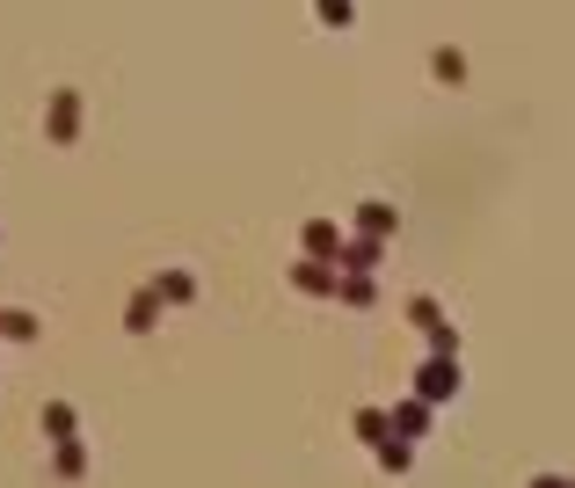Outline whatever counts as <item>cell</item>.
<instances>
[{
  "label": "cell",
  "instance_id": "obj_6",
  "mask_svg": "<svg viewBox=\"0 0 575 488\" xmlns=\"http://www.w3.org/2000/svg\"><path fill=\"white\" fill-rule=\"evenodd\" d=\"M430 401H423V393H408V401H401V409H393V438H408V445H423V438H430Z\"/></svg>",
  "mask_w": 575,
  "mask_h": 488
},
{
  "label": "cell",
  "instance_id": "obj_11",
  "mask_svg": "<svg viewBox=\"0 0 575 488\" xmlns=\"http://www.w3.org/2000/svg\"><path fill=\"white\" fill-rule=\"evenodd\" d=\"M379 263H386V241H372V234H350V248H342V270H358V277H372Z\"/></svg>",
  "mask_w": 575,
  "mask_h": 488
},
{
  "label": "cell",
  "instance_id": "obj_7",
  "mask_svg": "<svg viewBox=\"0 0 575 488\" xmlns=\"http://www.w3.org/2000/svg\"><path fill=\"white\" fill-rule=\"evenodd\" d=\"M37 430H45V445L80 438V415H73V401H45V409H37Z\"/></svg>",
  "mask_w": 575,
  "mask_h": 488
},
{
  "label": "cell",
  "instance_id": "obj_12",
  "mask_svg": "<svg viewBox=\"0 0 575 488\" xmlns=\"http://www.w3.org/2000/svg\"><path fill=\"white\" fill-rule=\"evenodd\" d=\"M153 292H161V306H190L197 277H190V270H161V277H153Z\"/></svg>",
  "mask_w": 575,
  "mask_h": 488
},
{
  "label": "cell",
  "instance_id": "obj_2",
  "mask_svg": "<svg viewBox=\"0 0 575 488\" xmlns=\"http://www.w3.org/2000/svg\"><path fill=\"white\" fill-rule=\"evenodd\" d=\"M459 387H466V372H459V358H423V365H415V393H423V401H459Z\"/></svg>",
  "mask_w": 575,
  "mask_h": 488
},
{
  "label": "cell",
  "instance_id": "obj_9",
  "mask_svg": "<svg viewBox=\"0 0 575 488\" xmlns=\"http://www.w3.org/2000/svg\"><path fill=\"white\" fill-rule=\"evenodd\" d=\"M153 321H161V292H153V285H139V292H132V306H124V328H132V336H153Z\"/></svg>",
  "mask_w": 575,
  "mask_h": 488
},
{
  "label": "cell",
  "instance_id": "obj_5",
  "mask_svg": "<svg viewBox=\"0 0 575 488\" xmlns=\"http://www.w3.org/2000/svg\"><path fill=\"white\" fill-rule=\"evenodd\" d=\"M350 226H358V234H372V241H393V234H401V212H393L386 197H364L358 212H350Z\"/></svg>",
  "mask_w": 575,
  "mask_h": 488
},
{
  "label": "cell",
  "instance_id": "obj_16",
  "mask_svg": "<svg viewBox=\"0 0 575 488\" xmlns=\"http://www.w3.org/2000/svg\"><path fill=\"white\" fill-rule=\"evenodd\" d=\"M313 15H321V29H358V0H313Z\"/></svg>",
  "mask_w": 575,
  "mask_h": 488
},
{
  "label": "cell",
  "instance_id": "obj_3",
  "mask_svg": "<svg viewBox=\"0 0 575 488\" xmlns=\"http://www.w3.org/2000/svg\"><path fill=\"white\" fill-rule=\"evenodd\" d=\"M299 248H307L313 263H336V270H342V248H350V234H342L336 220H307V226H299Z\"/></svg>",
  "mask_w": 575,
  "mask_h": 488
},
{
  "label": "cell",
  "instance_id": "obj_17",
  "mask_svg": "<svg viewBox=\"0 0 575 488\" xmlns=\"http://www.w3.org/2000/svg\"><path fill=\"white\" fill-rule=\"evenodd\" d=\"M372 460H379V466H386V474H393V481H401L408 466H415V445H408V438H386V445H379V452H372Z\"/></svg>",
  "mask_w": 575,
  "mask_h": 488
},
{
  "label": "cell",
  "instance_id": "obj_13",
  "mask_svg": "<svg viewBox=\"0 0 575 488\" xmlns=\"http://www.w3.org/2000/svg\"><path fill=\"white\" fill-rule=\"evenodd\" d=\"M45 336V321L23 314V306H0V342H37Z\"/></svg>",
  "mask_w": 575,
  "mask_h": 488
},
{
  "label": "cell",
  "instance_id": "obj_1",
  "mask_svg": "<svg viewBox=\"0 0 575 488\" xmlns=\"http://www.w3.org/2000/svg\"><path fill=\"white\" fill-rule=\"evenodd\" d=\"M80 110H88V102H80L73 80H59V88L45 96V139L51 147H80Z\"/></svg>",
  "mask_w": 575,
  "mask_h": 488
},
{
  "label": "cell",
  "instance_id": "obj_19",
  "mask_svg": "<svg viewBox=\"0 0 575 488\" xmlns=\"http://www.w3.org/2000/svg\"><path fill=\"white\" fill-rule=\"evenodd\" d=\"M525 488H575V481H568V474H532Z\"/></svg>",
  "mask_w": 575,
  "mask_h": 488
},
{
  "label": "cell",
  "instance_id": "obj_8",
  "mask_svg": "<svg viewBox=\"0 0 575 488\" xmlns=\"http://www.w3.org/2000/svg\"><path fill=\"white\" fill-rule=\"evenodd\" d=\"M51 481H88V445L80 438H66V445H51Z\"/></svg>",
  "mask_w": 575,
  "mask_h": 488
},
{
  "label": "cell",
  "instance_id": "obj_18",
  "mask_svg": "<svg viewBox=\"0 0 575 488\" xmlns=\"http://www.w3.org/2000/svg\"><path fill=\"white\" fill-rule=\"evenodd\" d=\"M336 299H342V306H372V299H379V285H372V277H358V270H342Z\"/></svg>",
  "mask_w": 575,
  "mask_h": 488
},
{
  "label": "cell",
  "instance_id": "obj_15",
  "mask_svg": "<svg viewBox=\"0 0 575 488\" xmlns=\"http://www.w3.org/2000/svg\"><path fill=\"white\" fill-rule=\"evenodd\" d=\"M430 74L445 80V88H466V51H452V45H437V51H430Z\"/></svg>",
  "mask_w": 575,
  "mask_h": 488
},
{
  "label": "cell",
  "instance_id": "obj_10",
  "mask_svg": "<svg viewBox=\"0 0 575 488\" xmlns=\"http://www.w3.org/2000/svg\"><path fill=\"white\" fill-rule=\"evenodd\" d=\"M350 430H358V445L379 452V445L393 438V409H358V415H350Z\"/></svg>",
  "mask_w": 575,
  "mask_h": 488
},
{
  "label": "cell",
  "instance_id": "obj_4",
  "mask_svg": "<svg viewBox=\"0 0 575 488\" xmlns=\"http://www.w3.org/2000/svg\"><path fill=\"white\" fill-rule=\"evenodd\" d=\"M285 277H291V292H307V299H336V285H342V270L336 263H313V255H299Z\"/></svg>",
  "mask_w": 575,
  "mask_h": 488
},
{
  "label": "cell",
  "instance_id": "obj_14",
  "mask_svg": "<svg viewBox=\"0 0 575 488\" xmlns=\"http://www.w3.org/2000/svg\"><path fill=\"white\" fill-rule=\"evenodd\" d=\"M408 321H415L423 336H437V328H452V321H445V306H437L430 292H408Z\"/></svg>",
  "mask_w": 575,
  "mask_h": 488
}]
</instances>
